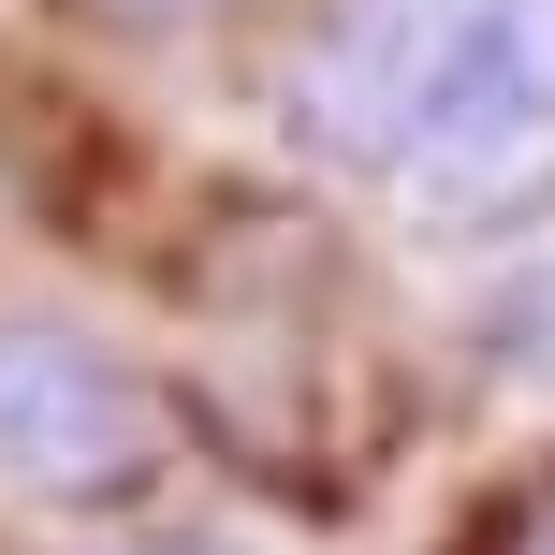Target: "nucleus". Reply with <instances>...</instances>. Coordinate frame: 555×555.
<instances>
[{"instance_id":"obj_1","label":"nucleus","mask_w":555,"mask_h":555,"mask_svg":"<svg viewBox=\"0 0 555 555\" xmlns=\"http://www.w3.org/2000/svg\"><path fill=\"white\" fill-rule=\"evenodd\" d=\"M395 176L439 234H512L555 205V0H453Z\"/></svg>"},{"instance_id":"obj_2","label":"nucleus","mask_w":555,"mask_h":555,"mask_svg":"<svg viewBox=\"0 0 555 555\" xmlns=\"http://www.w3.org/2000/svg\"><path fill=\"white\" fill-rule=\"evenodd\" d=\"M162 482V395L74 307H0V498L29 512H132Z\"/></svg>"},{"instance_id":"obj_3","label":"nucleus","mask_w":555,"mask_h":555,"mask_svg":"<svg viewBox=\"0 0 555 555\" xmlns=\"http://www.w3.org/2000/svg\"><path fill=\"white\" fill-rule=\"evenodd\" d=\"M439 44H453V0H322V29H307L293 74H278L293 146L336 162V176H395V162H410V117H424Z\"/></svg>"},{"instance_id":"obj_4","label":"nucleus","mask_w":555,"mask_h":555,"mask_svg":"<svg viewBox=\"0 0 555 555\" xmlns=\"http://www.w3.org/2000/svg\"><path fill=\"white\" fill-rule=\"evenodd\" d=\"M468 351L512 365V380H555V263H527V278H498V293H482Z\"/></svg>"},{"instance_id":"obj_5","label":"nucleus","mask_w":555,"mask_h":555,"mask_svg":"<svg viewBox=\"0 0 555 555\" xmlns=\"http://www.w3.org/2000/svg\"><path fill=\"white\" fill-rule=\"evenodd\" d=\"M468 555H555V468H527V482H512V498L468 527Z\"/></svg>"},{"instance_id":"obj_6","label":"nucleus","mask_w":555,"mask_h":555,"mask_svg":"<svg viewBox=\"0 0 555 555\" xmlns=\"http://www.w3.org/2000/svg\"><path fill=\"white\" fill-rule=\"evenodd\" d=\"M103 29H205V15H234V0H88Z\"/></svg>"},{"instance_id":"obj_7","label":"nucleus","mask_w":555,"mask_h":555,"mask_svg":"<svg viewBox=\"0 0 555 555\" xmlns=\"http://www.w3.org/2000/svg\"><path fill=\"white\" fill-rule=\"evenodd\" d=\"M103 555H234V541H191V527H162V541H103Z\"/></svg>"}]
</instances>
